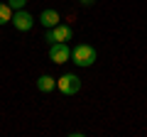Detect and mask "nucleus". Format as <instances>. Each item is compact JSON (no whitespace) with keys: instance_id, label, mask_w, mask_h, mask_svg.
Segmentation results:
<instances>
[{"instance_id":"nucleus-1","label":"nucleus","mask_w":147,"mask_h":137,"mask_svg":"<svg viewBox=\"0 0 147 137\" xmlns=\"http://www.w3.org/2000/svg\"><path fill=\"white\" fill-rule=\"evenodd\" d=\"M71 59H74V64H76V66H91V64L98 59V54H96V49L91 47V44L81 42V44H76V47H74Z\"/></svg>"},{"instance_id":"nucleus-2","label":"nucleus","mask_w":147,"mask_h":137,"mask_svg":"<svg viewBox=\"0 0 147 137\" xmlns=\"http://www.w3.org/2000/svg\"><path fill=\"white\" fill-rule=\"evenodd\" d=\"M74 37V30L69 25H54L47 30V42L54 44V42H71Z\"/></svg>"},{"instance_id":"nucleus-3","label":"nucleus","mask_w":147,"mask_h":137,"mask_svg":"<svg viewBox=\"0 0 147 137\" xmlns=\"http://www.w3.org/2000/svg\"><path fill=\"white\" fill-rule=\"evenodd\" d=\"M57 88L64 95H74V93H79V88H81V79L74 76V74H64L61 79H57Z\"/></svg>"},{"instance_id":"nucleus-4","label":"nucleus","mask_w":147,"mask_h":137,"mask_svg":"<svg viewBox=\"0 0 147 137\" xmlns=\"http://www.w3.org/2000/svg\"><path fill=\"white\" fill-rule=\"evenodd\" d=\"M49 59H52L54 64H66L69 59H71V47H69L66 42H54L52 47H49Z\"/></svg>"},{"instance_id":"nucleus-5","label":"nucleus","mask_w":147,"mask_h":137,"mask_svg":"<svg viewBox=\"0 0 147 137\" xmlns=\"http://www.w3.org/2000/svg\"><path fill=\"white\" fill-rule=\"evenodd\" d=\"M12 25H15V30H20V32H30L32 27H34V17H32L27 10H15Z\"/></svg>"},{"instance_id":"nucleus-6","label":"nucleus","mask_w":147,"mask_h":137,"mask_svg":"<svg viewBox=\"0 0 147 137\" xmlns=\"http://www.w3.org/2000/svg\"><path fill=\"white\" fill-rule=\"evenodd\" d=\"M59 20H61V15H59L57 10H52V7H47V10H42L39 12V22H42L44 27H54V25H59Z\"/></svg>"},{"instance_id":"nucleus-7","label":"nucleus","mask_w":147,"mask_h":137,"mask_svg":"<svg viewBox=\"0 0 147 137\" xmlns=\"http://www.w3.org/2000/svg\"><path fill=\"white\" fill-rule=\"evenodd\" d=\"M54 86H57V79H52V76H39L37 79V88L42 91V93H49V91H54Z\"/></svg>"},{"instance_id":"nucleus-8","label":"nucleus","mask_w":147,"mask_h":137,"mask_svg":"<svg viewBox=\"0 0 147 137\" xmlns=\"http://www.w3.org/2000/svg\"><path fill=\"white\" fill-rule=\"evenodd\" d=\"M12 22V7L7 3H0V25H7Z\"/></svg>"},{"instance_id":"nucleus-9","label":"nucleus","mask_w":147,"mask_h":137,"mask_svg":"<svg viewBox=\"0 0 147 137\" xmlns=\"http://www.w3.org/2000/svg\"><path fill=\"white\" fill-rule=\"evenodd\" d=\"M7 5H10L12 10H22V7L27 5V0H7Z\"/></svg>"},{"instance_id":"nucleus-10","label":"nucleus","mask_w":147,"mask_h":137,"mask_svg":"<svg viewBox=\"0 0 147 137\" xmlns=\"http://www.w3.org/2000/svg\"><path fill=\"white\" fill-rule=\"evenodd\" d=\"M79 3H81V5H86V7H88V5H93L96 0H79Z\"/></svg>"}]
</instances>
